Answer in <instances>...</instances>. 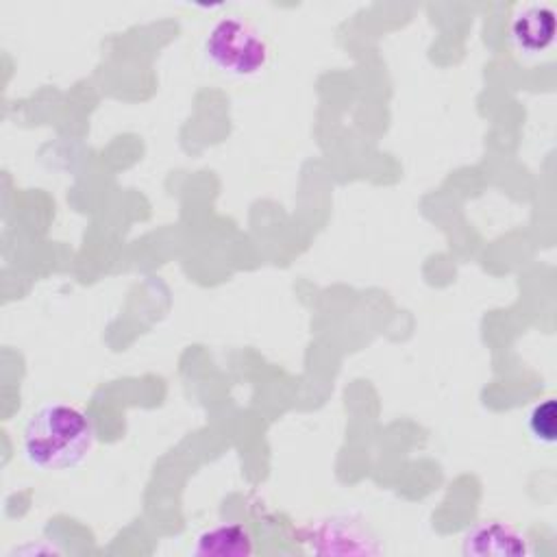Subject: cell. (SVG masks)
<instances>
[{"label":"cell","instance_id":"1","mask_svg":"<svg viewBox=\"0 0 557 557\" xmlns=\"http://www.w3.org/2000/svg\"><path fill=\"white\" fill-rule=\"evenodd\" d=\"M94 444L91 418L81 407L63 400L39 405L22 433L24 459L44 472L78 468L91 455Z\"/></svg>","mask_w":557,"mask_h":557},{"label":"cell","instance_id":"2","mask_svg":"<svg viewBox=\"0 0 557 557\" xmlns=\"http://www.w3.org/2000/svg\"><path fill=\"white\" fill-rule=\"evenodd\" d=\"M205 57L226 76L255 78L268 67L272 48L252 22L239 15H226L209 28L205 37Z\"/></svg>","mask_w":557,"mask_h":557},{"label":"cell","instance_id":"3","mask_svg":"<svg viewBox=\"0 0 557 557\" xmlns=\"http://www.w3.org/2000/svg\"><path fill=\"white\" fill-rule=\"evenodd\" d=\"M302 540L309 548L320 555H355V553H379V546L370 531L344 516H333L318 520L302 529Z\"/></svg>","mask_w":557,"mask_h":557},{"label":"cell","instance_id":"4","mask_svg":"<svg viewBox=\"0 0 557 557\" xmlns=\"http://www.w3.org/2000/svg\"><path fill=\"white\" fill-rule=\"evenodd\" d=\"M461 550L472 557H524L533 553L529 537L505 520H481L470 527Z\"/></svg>","mask_w":557,"mask_h":557},{"label":"cell","instance_id":"5","mask_svg":"<svg viewBox=\"0 0 557 557\" xmlns=\"http://www.w3.org/2000/svg\"><path fill=\"white\" fill-rule=\"evenodd\" d=\"M555 37V11L548 4L520 7L511 20V39L524 54L544 52Z\"/></svg>","mask_w":557,"mask_h":557},{"label":"cell","instance_id":"6","mask_svg":"<svg viewBox=\"0 0 557 557\" xmlns=\"http://www.w3.org/2000/svg\"><path fill=\"white\" fill-rule=\"evenodd\" d=\"M191 553L200 557H248L255 553V542L244 524L220 522L198 533Z\"/></svg>","mask_w":557,"mask_h":557},{"label":"cell","instance_id":"7","mask_svg":"<svg viewBox=\"0 0 557 557\" xmlns=\"http://www.w3.org/2000/svg\"><path fill=\"white\" fill-rule=\"evenodd\" d=\"M557 407L555 398H544L542 403H535L527 416V429L533 442L550 446L557 437Z\"/></svg>","mask_w":557,"mask_h":557}]
</instances>
